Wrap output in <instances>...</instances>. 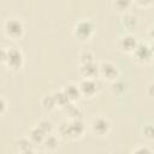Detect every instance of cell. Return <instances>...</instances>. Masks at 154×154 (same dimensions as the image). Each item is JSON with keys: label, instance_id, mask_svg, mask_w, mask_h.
Masks as SVG:
<instances>
[{"label": "cell", "instance_id": "2", "mask_svg": "<svg viewBox=\"0 0 154 154\" xmlns=\"http://www.w3.org/2000/svg\"><path fill=\"white\" fill-rule=\"evenodd\" d=\"M1 61L8 69L13 71H18L24 65V55L22 51L16 47L4 48L1 52Z\"/></svg>", "mask_w": 154, "mask_h": 154}, {"label": "cell", "instance_id": "15", "mask_svg": "<svg viewBox=\"0 0 154 154\" xmlns=\"http://www.w3.org/2000/svg\"><path fill=\"white\" fill-rule=\"evenodd\" d=\"M134 0H113V8L119 13H125L132 5Z\"/></svg>", "mask_w": 154, "mask_h": 154}, {"label": "cell", "instance_id": "24", "mask_svg": "<svg viewBox=\"0 0 154 154\" xmlns=\"http://www.w3.org/2000/svg\"><path fill=\"white\" fill-rule=\"evenodd\" d=\"M135 4H137L141 7H149L152 5H154V0H134Z\"/></svg>", "mask_w": 154, "mask_h": 154}, {"label": "cell", "instance_id": "29", "mask_svg": "<svg viewBox=\"0 0 154 154\" xmlns=\"http://www.w3.org/2000/svg\"><path fill=\"white\" fill-rule=\"evenodd\" d=\"M149 48H150V52H152V55H153V59H154V42H152L149 45Z\"/></svg>", "mask_w": 154, "mask_h": 154}, {"label": "cell", "instance_id": "17", "mask_svg": "<svg viewBox=\"0 0 154 154\" xmlns=\"http://www.w3.org/2000/svg\"><path fill=\"white\" fill-rule=\"evenodd\" d=\"M122 23H123V25H124L126 29L132 30V29H135V28L137 26L138 20H137V17H135V16H132V14L124 13L123 19H122Z\"/></svg>", "mask_w": 154, "mask_h": 154}, {"label": "cell", "instance_id": "12", "mask_svg": "<svg viewBox=\"0 0 154 154\" xmlns=\"http://www.w3.org/2000/svg\"><path fill=\"white\" fill-rule=\"evenodd\" d=\"M64 93L66 94V96L70 99V101L71 102H75V101H77L81 96H82V94H81V90H79V87L78 85H76V84H67V85H65L64 87Z\"/></svg>", "mask_w": 154, "mask_h": 154}, {"label": "cell", "instance_id": "27", "mask_svg": "<svg viewBox=\"0 0 154 154\" xmlns=\"http://www.w3.org/2000/svg\"><path fill=\"white\" fill-rule=\"evenodd\" d=\"M134 153H152V150L149 148H146V147H138V148H135L132 150Z\"/></svg>", "mask_w": 154, "mask_h": 154}, {"label": "cell", "instance_id": "16", "mask_svg": "<svg viewBox=\"0 0 154 154\" xmlns=\"http://www.w3.org/2000/svg\"><path fill=\"white\" fill-rule=\"evenodd\" d=\"M42 144H43V147L47 150L53 152V150H55L59 147V141H58V138L55 136H53L52 134H49V135L46 136V138H45V141H43Z\"/></svg>", "mask_w": 154, "mask_h": 154}, {"label": "cell", "instance_id": "1", "mask_svg": "<svg viewBox=\"0 0 154 154\" xmlns=\"http://www.w3.org/2000/svg\"><path fill=\"white\" fill-rule=\"evenodd\" d=\"M84 131L85 128L81 119H70L69 122H64L59 128L60 136L64 140H69V141H75L81 138Z\"/></svg>", "mask_w": 154, "mask_h": 154}, {"label": "cell", "instance_id": "26", "mask_svg": "<svg viewBox=\"0 0 154 154\" xmlns=\"http://www.w3.org/2000/svg\"><path fill=\"white\" fill-rule=\"evenodd\" d=\"M6 111V101L4 97H0V114L2 116Z\"/></svg>", "mask_w": 154, "mask_h": 154}, {"label": "cell", "instance_id": "5", "mask_svg": "<svg viewBox=\"0 0 154 154\" xmlns=\"http://www.w3.org/2000/svg\"><path fill=\"white\" fill-rule=\"evenodd\" d=\"M90 130L94 135L103 137V136H107L111 132L112 125H111L109 120L106 119L105 117H96L90 123Z\"/></svg>", "mask_w": 154, "mask_h": 154}, {"label": "cell", "instance_id": "28", "mask_svg": "<svg viewBox=\"0 0 154 154\" xmlns=\"http://www.w3.org/2000/svg\"><path fill=\"white\" fill-rule=\"evenodd\" d=\"M149 37L152 38V42H154V26H152L149 30Z\"/></svg>", "mask_w": 154, "mask_h": 154}, {"label": "cell", "instance_id": "7", "mask_svg": "<svg viewBox=\"0 0 154 154\" xmlns=\"http://www.w3.org/2000/svg\"><path fill=\"white\" fill-rule=\"evenodd\" d=\"M137 45H138V41L131 34H125L118 40V48L124 53H134Z\"/></svg>", "mask_w": 154, "mask_h": 154}, {"label": "cell", "instance_id": "20", "mask_svg": "<svg viewBox=\"0 0 154 154\" xmlns=\"http://www.w3.org/2000/svg\"><path fill=\"white\" fill-rule=\"evenodd\" d=\"M94 54L90 51H83L79 54V64H85V63H90V61H95L94 59Z\"/></svg>", "mask_w": 154, "mask_h": 154}, {"label": "cell", "instance_id": "13", "mask_svg": "<svg viewBox=\"0 0 154 154\" xmlns=\"http://www.w3.org/2000/svg\"><path fill=\"white\" fill-rule=\"evenodd\" d=\"M64 109H65V112H66V114L69 116L70 119H81L82 116H83V109L79 106L75 105L73 102L69 103Z\"/></svg>", "mask_w": 154, "mask_h": 154}, {"label": "cell", "instance_id": "22", "mask_svg": "<svg viewBox=\"0 0 154 154\" xmlns=\"http://www.w3.org/2000/svg\"><path fill=\"white\" fill-rule=\"evenodd\" d=\"M45 132H46V135H49V134H52V130H53V125H52V123L49 122V120H47V119H42V120H40L38 122V124H37Z\"/></svg>", "mask_w": 154, "mask_h": 154}, {"label": "cell", "instance_id": "9", "mask_svg": "<svg viewBox=\"0 0 154 154\" xmlns=\"http://www.w3.org/2000/svg\"><path fill=\"white\" fill-rule=\"evenodd\" d=\"M82 96L84 97H93L97 93V84L94 78H83L78 84Z\"/></svg>", "mask_w": 154, "mask_h": 154}, {"label": "cell", "instance_id": "21", "mask_svg": "<svg viewBox=\"0 0 154 154\" xmlns=\"http://www.w3.org/2000/svg\"><path fill=\"white\" fill-rule=\"evenodd\" d=\"M113 84H112V93L113 94H116V95H122L124 91H125V89H126V85L123 83V82H119V81H114V82H112Z\"/></svg>", "mask_w": 154, "mask_h": 154}, {"label": "cell", "instance_id": "10", "mask_svg": "<svg viewBox=\"0 0 154 154\" xmlns=\"http://www.w3.org/2000/svg\"><path fill=\"white\" fill-rule=\"evenodd\" d=\"M79 72L84 78H95L99 76V64L95 61L79 64Z\"/></svg>", "mask_w": 154, "mask_h": 154}, {"label": "cell", "instance_id": "18", "mask_svg": "<svg viewBox=\"0 0 154 154\" xmlns=\"http://www.w3.org/2000/svg\"><path fill=\"white\" fill-rule=\"evenodd\" d=\"M53 95H54V99H55V101H57V105L59 106V107H63V108H65L69 103H71V101H70V99L66 96V94L64 93V90H60V91H55V93H53Z\"/></svg>", "mask_w": 154, "mask_h": 154}, {"label": "cell", "instance_id": "8", "mask_svg": "<svg viewBox=\"0 0 154 154\" xmlns=\"http://www.w3.org/2000/svg\"><path fill=\"white\" fill-rule=\"evenodd\" d=\"M132 54H134L135 59L138 63H141V64H147V63H149L153 59V55H152L149 45H146V43H140L138 42V45L135 48V51H134Z\"/></svg>", "mask_w": 154, "mask_h": 154}, {"label": "cell", "instance_id": "11", "mask_svg": "<svg viewBox=\"0 0 154 154\" xmlns=\"http://www.w3.org/2000/svg\"><path fill=\"white\" fill-rule=\"evenodd\" d=\"M46 132L38 126V125H35L34 128H31V130L29 131V138L30 141L36 146V144H42L45 138H46Z\"/></svg>", "mask_w": 154, "mask_h": 154}, {"label": "cell", "instance_id": "19", "mask_svg": "<svg viewBox=\"0 0 154 154\" xmlns=\"http://www.w3.org/2000/svg\"><path fill=\"white\" fill-rule=\"evenodd\" d=\"M41 103H42L43 108H45V109H47V111H52V109H54L55 107H58L57 101H55V99H54V95H53V94L45 95V96L42 97V100H41Z\"/></svg>", "mask_w": 154, "mask_h": 154}, {"label": "cell", "instance_id": "25", "mask_svg": "<svg viewBox=\"0 0 154 154\" xmlns=\"http://www.w3.org/2000/svg\"><path fill=\"white\" fill-rule=\"evenodd\" d=\"M146 93L148 96L153 97L154 99V82H150L147 84V88H146Z\"/></svg>", "mask_w": 154, "mask_h": 154}, {"label": "cell", "instance_id": "14", "mask_svg": "<svg viewBox=\"0 0 154 154\" xmlns=\"http://www.w3.org/2000/svg\"><path fill=\"white\" fill-rule=\"evenodd\" d=\"M35 144L30 141V138H20L17 142V150L19 153H34Z\"/></svg>", "mask_w": 154, "mask_h": 154}, {"label": "cell", "instance_id": "23", "mask_svg": "<svg viewBox=\"0 0 154 154\" xmlns=\"http://www.w3.org/2000/svg\"><path fill=\"white\" fill-rule=\"evenodd\" d=\"M142 132H143V135H144L147 138L153 140V138H154V125H150V124L144 125Z\"/></svg>", "mask_w": 154, "mask_h": 154}, {"label": "cell", "instance_id": "4", "mask_svg": "<svg viewBox=\"0 0 154 154\" xmlns=\"http://www.w3.org/2000/svg\"><path fill=\"white\" fill-rule=\"evenodd\" d=\"M4 29L5 34L12 40H18L23 37L25 30L22 20L18 18H8L4 24Z\"/></svg>", "mask_w": 154, "mask_h": 154}, {"label": "cell", "instance_id": "3", "mask_svg": "<svg viewBox=\"0 0 154 154\" xmlns=\"http://www.w3.org/2000/svg\"><path fill=\"white\" fill-rule=\"evenodd\" d=\"M95 30V25L91 20L89 19H81L76 23L75 28H73V35L78 41H88Z\"/></svg>", "mask_w": 154, "mask_h": 154}, {"label": "cell", "instance_id": "6", "mask_svg": "<svg viewBox=\"0 0 154 154\" xmlns=\"http://www.w3.org/2000/svg\"><path fill=\"white\" fill-rule=\"evenodd\" d=\"M99 76L107 82H114L119 77V70L111 61H101L99 64Z\"/></svg>", "mask_w": 154, "mask_h": 154}]
</instances>
